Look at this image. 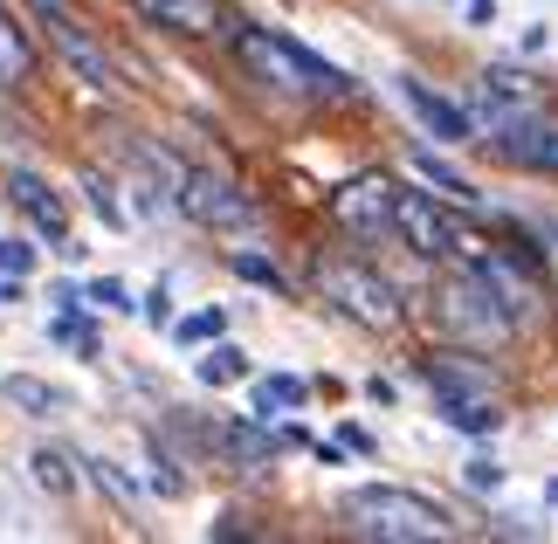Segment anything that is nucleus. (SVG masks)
<instances>
[{"label": "nucleus", "mask_w": 558, "mask_h": 544, "mask_svg": "<svg viewBox=\"0 0 558 544\" xmlns=\"http://www.w3.org/2000/svg\"><path fill=\"white\" fill-rule=\"evenodd\" d=\"M234 56L248 62V76L255 83H269V90H283L296 104H325V97H352V83L331 70V62H317L311 49H296L290 35H276V28H234Z\"/></svg>", "instance_id": "nucleus-1"}, {"label": "nucleus", "mask_w": 558, "mask_h": 544, "mask_svg": "<svg viewBox=\"0 0 558 544\" xmlns=\"http://www.w3.org/2000/svg\"><path fill=\"white\" fill-rule=\"evenodd\" d=\"M345 524H352L359 537H379V544H441L448 531H456L435 504H427V496L393 489V483L352 489V496H345Z\"/></svg>", "instance_id": "nucleus-2"}, {"label": "nucleus", "mask_w": 558, "mask_h": 544, "mask_svg": "<svg viewBox=\"0 0 558 544\" xmlns=\"http://www.w3.org/2000/svg\"><path fill=\"white\" fill-rule=\"evenodd\" d=\"M311 282H317V297H325L331 311H345L352 324H366V331H393L400 324V290L379 269L352 263V255H317Z\"/></svg>", "instance_id": "nucleus-3"}, {"label": "nucleus", "mask_w": 558, "mask_h": 544, "mask_svg": "<svg viewBox=\"0 0 558 544\" xmlns=\"http://www.w3.org/2000/svg\"><path fill=\"white\" fill-rule=\"evenodd\" d=\"M435 317H441V331H456V338H469V344H504L510 331H518V311H510L504 290L483 276V263L441 282Z\"/></svg>", "instance_id": "nucleus-4"}, {"label": "nucleus", "mask_w": 558, "mask_h": 544, "mask_svg": "<svg viewBox=\"0 0 558 544\" xmlns=\"http://www.w3.org/2000/svg\"><path fill=\"white\" fill-rule=\"evenodd\" d=\"M173 207H186L201 228H228V234H242L255 228V201L234 180H221V172H180V186H173Z\"/></svg>", "instance_id": "nucleus-5"}, {"label": "nucleus", "mask_w": 558, "mask_h": 544, "mask_svg": "<svg viewBox=\"0 0 558 544\" xmlns=\"http://www.w3.org/2000/svg\"><path fill=\"white\" fill-rule=\"evenodd\" d=\"M393 228L407 234V249L427 255V263H448L462 242H456V221L435 207V193H414V186H393Z\"/></svg>", "instance_id": "nucleus-6"}, {"label": "nucleus", "mask_w": 558, "mask_h": 544, "mask_svg": "<svg viewBox=\"0 0 558 544\" xmlns=\"http://www.w3.org/2000/svg\"><path fill=\"white\" fill-rule=\"evenodd\" d=\"M504 166H524V172H551L558 180V118L545 111H518L510 124H497V138H489Z\"/></svg>", "instance_id": "nucleus-7"}, {"label": "nucleus", "mask_w": 558, "mask_h": 544, "mask_svg": "<svg viewBox=\"0 0 558 544\" xmlns=\"http://www.w3.org/2000/svg\"><path fill=\"white\" fill-rule=\"evenodd\" d=\"M331 214L352 234H379V228H393V186H386L379 172H366V180H352V186L331 193Z\"/></svg>", "instance_id": "nucleus-8"}, {"label": "nucleus", "mask_w": 558, "mask_h": 544, "mask_svg": "<svg viewBox=\"0 0 558 544\" xmlns=\"http://www.w3.org/2000/svg\"><path fill=\"white\" fill-rule=\"evenodd\" d=\"M49 41L62 49V62H70V70H76L83 83H90V90H118V70H111V56H104L97 41H90V35H83L76 21H70V14H49Z\"/></svg>", "instance_id": "nucleus-9"}, {"label": "nucleus", "mask_w": 558, "mask_h": 544, "mask_svg": "<svg viewBox=\"0 0 558 544\" xmlns=\"http://www.w3.org/2000/svg\"><path fill=\"white\" fill-rule=\"evenodd\" d=\"M132 14H145L153 28H173V35H221L228 28L221 0H132Z\"/></svg>", "instance_id": "nucleus-10"}, {"label": "nucleus", "mask_w": 558, "mask_h": 544, "mask_svg": "<svg viewBox=\"0 0 558 544\" xmlns=\"http://www.w3.org/2000/svg\"><path fill=\"white\" fill-rule=\"evenodd\" d=\"M8 201H14L21 214H28V221H35L41 234H56V242L70 234V207L56 201V186L41 180V172H8Z\"/></svg>", "instance_id": "nucleus-11"}, {"label": "nucleus", "mask_w": 558, "mask_h": 544, "mask_svg": "<svg viewBox=\"0 0 558 544\" xmlns=\"http://www.w3.org/2000/svg\"><path fill=\"white\" fill-rule=\"evenodd\" d=\"M427 373V386H435L441 400H489V365H476V359H462V352H441V359H427L421 365Z\"/></svg>", "instance_id": "nucleus-12"}, {"label": "nucleus", "mask_w": 558, "mask_h": 544, "mask_svg": "<svg viewBox=\"0 0 558 544\" xmlns=\"http://www.w3.org/2000/svg\"><path fill=\"white\" fill-rule=\"evenodd\" d=\"M400 97L414 104V118H421L435 138H448V145H462V138H469V111H456V104H448V97H435L427 83H414V76H407V83H400Z\"/></svg>", "instance_id": "nucleus-13"}, {"label": "nucleus", "mask_w": 558, "mask_h": 544, "mask_svg": "<svg viewBox=\"0 0 558 544\" xmlns=\"http://www.w3.org/2000/svg\"><path fill=\"white\" fill-rule=\"evenodd\" d=\"M28 76H35V41L8 8H0V90H21Z\"/></svg>", "instance_id": "nucleus-14"}, {"label": "nucleus", "mask_w": 558, "mask_h": 544, "mask_svg": "<svg viewBox=\"0 0 558 544\" xmlns=\"http://www.w3.org/2000/svg\"><path fill=\"white\" fill-rule=\"evenodd\" d=\"M0 394H8L14 407H28V413H62V394L49 379H28V373H14V379H0Z\"/></svg>", "instance_id": "nucleus-15"}, {"label": "nucleus", "mask_w": 558, "mask_h": 544, "mask_svg": "<svg viewBox=\"0 0 558 544\" xmlns=\"http://www.w3.org/2000/svg\"><path fill=\"white\" fill-rule=\"evenodd\" d=\"M304 394H311V386L296 379V373H276V379H263V386H255V413L269 421L276 407H304Z\"/></svg>", "instance_id": "nucleus-16"}, {"label": "nucleus", "mask_w": 558, "mask_h": 544, "mask_svg": "<svg viewBox=\"0 0 558 544\" xmlns=\"http://www.w3.org/2000/svg\"><path fill=\"white\" fill-rule=\"evenodd\" d=\"M441 413H448V427H469V434H489L504 421L497 400H441Z\"/></svg>", "instance_id": "nucleus-17"}, {"label": "nucleus", "mask_w": 558, "mask_h": 544, "mask_svg": "<svg viewBox=\"0 0 558 544\" xmlns=\"http://www.w3.org/2000/svg\"><path fill=\"white\" fill-rule=\"evenodd\" d=\"M414 172H421V180H427V186H441V193H448V201H476V193H469V180H462V172H456V166H441V159H435V152H421V159H414Z\"/></svg>", "instance_id": "nucleus-18"}, {"label": "nucleus", "mask_w": 558, "mask_h": 544, "mask_svg": "<svg viewBox=\"0 0 558 544\" xmlns=\"http://www.w3.org/2000/svg\"><path fill=\"white\" fill-rule=\"evenodd\" d=\"M242 373H248V359L234 352V344H214V352L201 359V379H207V386H234Z\"/></svg>", "instance_id": "nucleus-19"}, {"label": "nucleus", "mask_w": 558, "mask_h": 544, "mask_svg": "<svg viewBox=\"0 0 558 544\" xmlns=\"http://www.w3.org/2000/svg\"><path fill=\"white\" fill-rule=\"evenodd\" d=\"M221 331H228V311H193V317L173 324L180 344H207V338H221Z\"/></svg>", "instance_id": "nucleus-20"}, {"label": "nucleus", "mask_w": 558, "mask_h": 544, "mask_svg": "<svg viewBox=\"0 0 558 544\" xmlns=\"http://www.w3.org/2000/svg\"><path fill=\"white\" fill-rule=\"evenodd\" d=\"M35 483H41V489H56V496H70V489H76V483H70V462H62L56 448H41V455H35Z\"/></svg>", "instance_id": "nucleus-21"}, {"label": "nucleus", "mask_w": 558, "mask_h": 544, "mask_svg": "<svg viewBox=\"0 0 558 544\" xmlns=\"http://www.w3.org/2000/svg\"><path fill=\"white\" fill-rule=\"evenodd\" d=\"M234 276H242V282H263V290H290V282L276 276V263H263V255H248V249H234Z\"/></svg>", "instance_id": "nucleus-22"}, {"label": "nucleus", "mask_w": 558, "mask_h": 544, "mask_svg": "<svg viewBox=\"0 0 558 544\" xmlns=\"http://www.w3.org/2000/svg\"><path fill=\"white\" fill-rule=\"evenodd\" d=\"M228 448L242 455V462H263V455H269V434L263 427H228Z\"/></svg>", "instance_id": "nucleus-23"}, {"label": "nucleus", "mask_w": 558, "mask_h": 544, "mask_svg": "<svg viewBox=\"0 0 558 544\" xmlns=\"http://www.w3.org/2000/svg\"><path fill=\"white\" fill-rule=\"evenodd\" d=\"M56 338H62V344H76V352H97V331H90L83 317H70V311L56 317Z\"/></svg>", "instance_id": "nucleus-24"}, {"label": "nucleus", "mask_w": 558, "mask_h": 544, "mask_svg": "<svg viewBox=\"0 0 558 544\" xmlns=\"http://www.w3.org/2000/svg\"><path fill=\"white\" fill-rule=\"evenodd\" d=\"M35 269V249L28 242H0V276H28Z\"/></svg>", "instance_id": "nucleus-25"}, {"label": "nucleus", "mask_w": 558, "mask_h": 544, "mask_svg": "<svg viewBox=\"0 0 558 544\" xmlns=\"http://www.w3.org/2000/svg\"><path fill=\"white\" fill-rule=\"evenodd\" d=\"M83 193H90V207H97V214H104L111 228H124V207L111 201V186H104V180H83Z\"/></svg>", "instance_id": "nucleus-26"}, {"label": "nucleus", "mask_w": 558, "mask_h": 544, "mask_svg": "<svg viewBox=\"0 0 558 544\" xmlns=\"http://www.w3.org/2000/svg\"><path fill=\"white\" fill-rule=\"evenodd\" d=\"M90 303H104V311H132V297H124V282H90Z\"/></svg>", "instance_id": "nucleus-27"}, {"label": "nucleus", "mask_w": 558, "mask_h": 544, "mask_svg": "<svg viewBox=\"0 0 558 544\" xmlns=\"http://www.w3.org/2000/svg\"><path fill=\"white\" fill-rule=\"evenodd\" d=\"M90 469H97V483H104V489H111V496H118V504H132V496H138V489H132V483H124V475H118L111 462H90Z\"/></svg>", "instance_id": "nucleus-28"}, {"label": "nucleus", "mask_w": 558, "mask_h": 544, "mask_svg": "<svg viewBox=\"0 0 558 544\" xmlns=\"http://www.w3.org/2000/svg\"><path fill=\"white\" fill-rule=\"evenodd\" d=\"M497 483H504L497 462H469V489H497Z\"/></svg>", "instance_id": "nucleus-29"}, {"label": "nucleus", "mask_w": 558, "mask_h": 544, "mask_svg": "<svg viewBox=\"0 0 558 544\" xmlns=\"http://www.w3.org/2000/svg\"><path fill=\"white\" fill-rule=\"evenodd\" d=\"M35 8H41V14H62V8H70V0H35Z\"/></svg>", "instance_id": "nucleus-30"}]
</instances>
